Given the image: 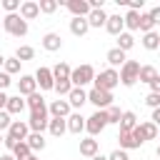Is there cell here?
I'll return each instance as SVG.
<instances>
[{
  "instance_id": "cell-8",
  "label": "cell",
  "mask_w": 160,
  "mask_h": 160,
  "mask_svg": "<svg viewBox=\"0 0 160 160\" xmlns=\"http://www.w3.org/2000/svg\"><path fill=\"white\" fill-rule=\"evenodd\" d=\"M132 135H135V140L142 145V142H148V140H155V138H158V125H152V122H140V125L132 130Z\"/></svg>"
},
{
  "instance_id": "cell-16",
  "label": "cell",
  "mask_w": 160,
  "mask_h": 160,
  "mask_svg": "<svg viewBox=\"0 0 160 160\" xmlns=\"http://www.w3.org/2000/svg\"><path fill=\"white\" fill-rule=\"evenodd\" d=\"M118 125H120V132H132V130L138 128V118H135V112H132V110H125Z\"/></svg>"
},
{
  "instance_id": "cell-31",
  "label": "cell",
  "mask_w": 160,
  "mask_h": 160,
  "mask_svg": "<svg viewBox=\"0 0 160 160\" xmlns=\"http://www.w3.org/2000/svg\"><path fill=\"white\" fill-rule=\"evenodd\" d=\"M25 105H28L30 110H45V98H42L40 92H32V95H28Z\"/></svg>"
},
{
  "instance_id": "cell-14",
  "label": "cell",
  "mask_w": 160,
  "mask_h": 160,
  "mask_svg": "<svg viewBox=\"0 0 160 160\" xmlns=\"http://www.w3.org/2000/svg\"><path fill=\"white\" fill-rule=\"evenodd\" d=\"M65 122H68V132H72V135H80L85 130V118L80 112H70L65 118Z\"/></svg>"
},
{
  "instance_id": "cell-1",
  "label": "cell",
  "mask_w": 160,
  "mask_h": 160,
  "mask_svg": "<svg viewBox=\"0 0 160 160\" xmlns=\"http://www.w3.org/2000/svg\"><path fill=\"white\" fill-rule=\"evenodd\" d=\"M95 90H105V92H112V88L120 82V75H118V70H112V68H108V70H100L98 75H95Z\"/></svg>"
},
{
  "instance_id": "cell-17",
  "label": "cell",
  "mask_w": 160,
  "mask_h": 160,
  "mask_svg": "<svg viewBox=\"0 0 160 160\" xmlns=\"http://www.w3.org/2000/svg\"><path fill=\"white\" fill-rule=\"evenodd\" d=\"M40 15V8H38V2H32V0H25L22 5H20V18L28 22V20H32V18H38Z\"/></svg>"
},
{
  "instance_id": "cell-42",
  "label": "cell",
  "mask_w": 160,
  "mask_h": 160,
  "mask_svg": "<svg viewBox=\"0 0 160 160\" xmlns=\"http://www.w3.org/2000/svg\"><path fill=\"white\" fill-rule=\"evenodd\" d=\"M145 105H150L152 110H155V108H160V95H155V92H148V98H145Z\"/></svg>"
},
{
  "instance_id": "cell-12",
  "label": "cell",
  "mask_w": 160,
  "mask_h": 160,
  "mask_svg": "<svg viewBox=\"0 0 160 160\" xmlns=\"http://www.w3.org/2000/svg\"><path fill=\"white\" fill-rule=\"evenodd\" d=\"M32 92H38L35 75H20V80H18V95H32Z\"/></svg>"
},
{
  "instance_id": "cell-58",
  "label": "cell",
  "mask_w": 160,
  "mask_h": 160,
  "mask_svg": "<svg viewBox=\"0 0 160 160\" xmlns=\"http://www.w3.org/2000/svg\"><path fill=\"white\" fill-rule=\"evenodd\" d=\"M158 138H160V130H158Z\"/></svg>"
},
{
  "instance_id": "cell-2",
  "label": "cell",
  "mask_w": 160,
  "mask_h": 160,
  "mask_svg": "<svg viewBox=\"0 0 160 160\" xmlns=\"http://www.w3.org/2000/svg\"><path fill=\"white\" fill-rule=\"evenodd\" d=\"M2 28H5V32H8V35H12V38H22V35H28V22H25L18 12L5 15Z\"/></svg>"
},
{
  "instance_id": "cell-30",
  "label": "cell",
  "mask_w": 160,
  "mask_h": 160,
  "mask_svg": "<svg viewBox=\"0 0 160 160\" xmlns=\"http://www.w3.org/2000/svg\"><path fill=\"white\" fill-rule=\"evenodd\" d=\"M25 142H28L30 150H42V148H45V138H42V132H30V135L25 138Z\"/></svg>"
},
{
  "instance_id": "cell-15",
  "label": "cell",
  "mask_w": 160,
  "mask_h": 160,
  "mask_svg": "<svg viewBox=\"0 0 160 160\" xmlns=\"http://www.w3.org/2000/svg\"><path fill=\"white\" fill-rule=\"evenodd\" d=\"M42 48H45L48 52H55V50L62 48V38H60L58 32H45V35H42Z\"/></svg>"
},
{
  "instance_id": "cell-34",
  "label": "cell",
  "mask_w": 160,
  "mask_h": 160,
  "mask_svg": "<svg viewBox=\"0 0 160 160\" xmlns=\"http://www.w3.org/2000/svg\"><path fill=\"white\" fill-rule=\"evenodd\" d=\"M30 155H32V150L28 148V142H25V140H22V142H18V145H15V150H12V158H15V160H25V158H30Z\"/></svg>"
},
{
  "instance_id": "cell-10",
  "label": "cell",
  "mask_w": 160,
  "mask_h": 160,
  "mask_svg": "<svg viewBox=\"0 0 160 160\" xmlns=\"http://www.w3.org/2000/svg\"><path fill=\"white\" fill-rule=\"evenodd\" d=\"M28 135H30V128H28V122H22V120H12V122H10V128H8V138H12V140L22 142Z\"/></svg>"
},
{
  "instance_id": "cell-11",
  "label": "cell",
  "mask_w": 160,
  "mask_h": 160,
  "mask_svg": "<svg viewBox=\"0 0 160 160\" xmlns=\"http://www.w3.org/2000/svg\"><path fill=\"white\" fill-rule=\"evenodd\" d=\"M35 82L40 85V90H52V88H55L52 70H50V68H38V72H35Z\"/></svg>"
},
{
  "instance_id": "cell-26",
  "label": "cell",
  "mask_w": 160,
  "mask_h": 160,
  "mask_svg": "<svg viewBox=\"0 0 160 160\" xmlns=\"http://www.w3.org/2000/svg\"><path fill=\"white\" fill-rule=\"evenodd\" d=\"M142 48L145 50H158L160 48V32H155V30L152 32H145L142 35Z\"/></svg>"
},
{
  "instance_id": "cell-49",
  "label": "cell",
  "mask_w": 160,
  "mask_h": 160,
  "mask_svg": "<svg viewBox=\"0 0 160 160\" xmlns=\"http://www.w3.org/2000/svg\"><path fill=\"white\" fill-rule=\"evenodd\" d=\"M150 92H155V95H160V75L150 82Z\"/></svg>"
},
{
  "instance_id": "cell-59",
  "label": "cell",
  "mask_w": 160,
  "mask_h": 160,
  "mask_svg": "<svg viewBox=\"0 0 160 160\" xmlns=\"http://www.w3.org/2000/svg\"><path fill=\"white\" fill-rule=\"evenodd\" d=\"M158 50H160V48H158Z\"/></svg>"
},
{
  "instance_id": "cell-20",
  "label": "cell",
  "mask_w": 160,
  "mask_h": 160,
  "mask_svg": "<svg viewBox=\"0 0 160 160\" xmlns=\"http://www.w3.org/2000/svg\"><path fill=\"white\" fill-rule=\"evenodd\" d=\"M48 130H50V135H55V138H62V135L68 132V122H65V118H50V122H48Z\"/></svg>"
},
{
  "instance_id": "cell-37",
  "label": "cell",
  "mask_w": 160,
  "mask_h": 160,
  "mask_svg": "<svg viewBox=\"0 0 160 160\" xmlns=\"http://www.w3.org/2000/svg\"><path fill=\"white\" fill-rule=\"evenodd\" d=\"M58 95H62V98H68L70 95V90H72V82L70 80H55V88H52Z\"/></svg>"
},
{
  "instance_id": "cell-51",
  "label": "cell",
  "mask_w": 160,
  "mask_h": 160,
  "mask_svg": "<svg viewBox=\"0 0 160 160\" xmlns=\"http://www.w3.org/2000/svg\"><path fill=\"white\" fill-rule=\"evenodd\" d=\"M5 105H8V95L0 90V110H5Z\"/></svg>"
},
{
  "instance_id": "cell-25",
  "label": "cell",
  "mask_w": 160,
  "mask_h": 160,
  "mask_svg": "<svg viewBox=\"0 0 160 160\" xmlns=\"http://www.w3.org/2000/svg\"><path fill=\"white\" fill-rule=\"evenodd\" d=\"M118 140H120V150H135V148H140V142L135 140L132 132H120Z\"/></svg>"
},
{
  "instance_id": "cell-39",
  "label": "cell",
  "mask_w": 160,
  "mask_h": 160,
  "mask_svg": "<svg viewBox=\"0 0 160 160\" xmlns=\"http://www.w3.org/2000/svg\"><path fill=\"white\" fill-rule=\"evenodd\" d=\"M5 72L8 75H15V72H20V60L18 58H5Z\"/></svg>"
},
{
  "instance_id": "cell-19",
  "label": "cell",
  "mask_w": 160,
  "mask_h": 160,
  "mask_svg": "<svg viewBox=\"0 0 160 160\" xmlns=\"http://www.w3.org/2000/svg\"><path fill=\"white\" fill-rule=\"evenodd\" d=\"M68 102H70V108H82L88 102V92L82 88H72L70 95H68Z\"/></svg>"
},
{
  "instance_id": "cell-24",
  "label": "cell",
  "mask_w": 160,
  "mask_h": 160,
  "mask_svg": "<svg viewBox=\"0 0 160 160\" xmlns=\"http://www.w3.org/2000/svg\"><path fill=\"white\" fill-rule=\"evenodd\" d=\"M22 110H25V100H22L20 95L8 98V105H5V112H8V115H18V112H22Z\"/></svg>"
},
{
  "instance_id": "cell-6",
  "label": "cell",
  "mask_w": 160,
  "mask_h": 160,
  "mask_svg": "<svg viewBox=\"0 0 160 160\" xmlns=\"http://www.w3.org/2000/svg\"><path fill=\"white\" fill-rule=\"evenodd\" d=\"M112 100H115L112 92H105V90H95V88H92V90L88 92V102H92L98 110H108V108L112 105Z\"/></svg>"
},
{
  "instance_id": "cell-36",
  "label": "cell",
  "mask_w": 160,
  "mask_h": 160,
  "mask_svg": "<svg viewBox=\"0 0 160 160\" xmlns=\"http://www.w3.org/2000/svg\"><path fill=\"white\" fill-rule=\"evenodd\" d=\"M152 28H155V22H152V18L148 15V12H140V32L145 35V32H152Z\"/></svg>"
},
{
  "instance_id": "cell-22",
  "label": "cell",
  "mask_w": 160,
  "mask_h": 160,
  "mask_svg": "<svg viewBox=\"0 0 160 160\" xmlns=\"http://www.w3.org/2000/svg\"><path fill=\"white\" fill-rule=\"evenodd\" d=\"M80 155H85V158H95V155H98V140H95V138H85V140H80Z\"/></svg>"
},
{
  "instance_id": "cell-43",
  "label": "cell",
  "mask_w": 160,
  "mask_h": 160,
  "mask_svg": "<svg viewBox=\"0 0 160 160\" xmlns=\"http://www.w3.org/2000/svg\"><path fill=\"white\" fill-rule=\"evenodd\" d=\"M10 122H12V120H10V115H8L5 110H0V132H2V130H8V128H10Z\"/></svg>"
},
{
  "instance_id": "cell-45",
  "label": "cell",
  "mask_w": 160,
  "mask_h": 160,
  "mask_svg": "<svg viewBox=\"0 0 160 160\" xmlns=\"http://www.w3.org/2000/svg\"><path fill=\"white\" fill-rule=\"evenodd\" d=\"M125 5H128L130 10H135V12H140V10H142V5H145V0H128Z\"/></svg>"
},
{
  "instance_id": "cell-4",
  "label": "cell",
  "mask_w": 160,
  "mask_h": 160,
  "mask_svg": "<svg viewBox=\"0 0 160 160\" xmlns=\"http://www.w3.org/2000/svg\"><path fill=\"white\" fill-rule=\"evenodd\" d=\"M120 82L125 85V88H132L135 82H138V75H140V62L138 60H125V65L120 68Z\"/></svg>"
},
{
  "instance_id": "cell-56",
  "label": "cell",
  "mask_w": 160,
  "mask_h": 160,
  "mask_svg": "<svg viewBox=\"0 0 160 160\" xmlns=\"http://www.w3.org/2000/svg\"><path fill=\"white\" fill-rule=\"evenodd\" d=\"M158 158H160V145H158Z\"/></svg>"
},
{
  "instance_id": "cell-54",
  "label": "cell",
  "mask_w": 160,
  "mask_h": 160,
  "mask_svg": "<svg viewBox=\"0 0 160 160\" xmlns=\"http://www.w3.org/2000/svg\"><path fill=\"white\" fill-rule=\"evenodd\" d=\"M2 65H5V58H2V55H0V68H2Z\"/></svg>"
},
{
  "instance_id": "cell-33",
  "label": "cell",
  "mask_w": 160,
  "mask_h": 160,
  "mask_svg": "<svg viewBox=\"0 0 160 160\" xmlns=\"http://www.w3.org/2000/svg\"><path fill=\"white\" fill-rule=\"evenodd\" d=\"M122 20H125V28L128 30H138L140 28V12H135V10H128V15Z\"/></svg>"
},
{
  "instance_id": "cell-3",
  "label": "cell",
  "mask_w": 160,
  "mask_h": 160,
  "mask_svg": "<svg viewBox=\"0 0 160 160\" xmlns=\"http://www.w3.org/2000/svg\"><path fill=\"white\" fill-rule=\"evenodd\" d=\"M95 80V68L92 65H78L72 72H70V82H72V88H85L88 82H92Z\"/></svg>"
},
{
  "instance_id": "cell-40",
  "label": "cell",
  "mask_w": 160,
  "mask_h": 160,
  "mask_svg": "<svg viewBox=\"0 0 160 160\" xmlns=\"http://www.w3.org/2000/svg\"><path fill=\"white\" fill-rule=\"evenodd\" d=\"M108 122H120V118H122V112H120V108H115V105H110L108 110Z\"/></svg>"
},
{
  "instance_id": "cell-32",
  "label": "cell",
  "mask_w": 160,
  "mask_h": 160,
  "mask_svg": "<svg viewBox=\"0 0 160 160\" xmlns=\"http://www.w3.org/2000/svg\"><path fill=\"white\" fill-rule=\"evenodd\" d=\"M132 45H135V38H132L130 32H125V30H122V32L118 35V48H120L122 52H128V50H130Z\"/></svg>"
},
{
  "instance_id": "cell-53",
  "label": "cell",
  "mask_w": 160,
  "mask_h": 160,
  "mask_svg": "<svg viewBox=\"0 0 160 160\" xmlns=\"http://www.w3.org/2000/svg\"><path fill=\"white\" fill-rule=\"evenodd\" d=\"M92 160H108V155H100V152H98V155H95Z\"/></svg>"
},
{
  "instance_id": "cell-27",
  "label": "cell",
  "mask_w": 160,
  "mask_h": 160,
  "mask_svg": "<svg viewBox=\"0 0 160 160\" xmlns=\"http://www.w3.org/2000/svg\"><path fill=\"white\" fill-rule=\"evenodd\" d=\"M105 58H108V62H110L112 68H115V65H120V68H122V65H125V60H128V58H125V52H122L120 48L108 50V55H105Z\"/></svg>"
},
{
  "instance_id": "cell-13",
  "label": "cell",
  "mask_w": 160,
  "mask_h": 160,
  "mask_svg": "<svg viewBox=\"0 0 160 160\" xmlns=\"http://www.w3.org/2000/svg\"><path fill=\"white\" fill-rule=\"evenodd\" d=\"M48 115H52V118H68L70 115V102L68 100H52L48 105Z\"/></svg>"
},
{
  "instance_id": "cell-28",
  "label": "cell",
  "mask_w": 160,
  "mask_h": 160,
  "mask_svg": "<svg viewBox=\"0 0 160 160\" xmlns=\"http://www.w3.org/2000/svg\"><path fill=\"white\" fill-rule=\"evenodd\" d=\"M70 72H72V68H70L68 62H58V65L52 68V78H55V80H70Z\"/></svg>"
},
{
  "instance_id": "cell-46",
  "label": "cell",
  "mask_w": 160,
  "mask_h": 160,
  "mask_svg": "<svg viewBox=\"0 0 160 160\" xmlns=\"http://www.w3.org/2000/svg\"><path fill=\"white\" fill-rule=\"evenodd\" d=\"M8 85H10V75L2 70V72H0V90L5 92V88H8Z\"/></svg>"
},
{
  "instance_id": "cell-35",
  "label": "cell",
  "mask_w": 160,
  "mask_h": 160,
  "mask_svg": "<svg viewBox=\"0 0 160 160\" xmlns=\"http://www.w3.org/2000/svg\"><path fill=\"white\" fill-rule=\"evenodd\" d=\"M15 58H18L20 62H25V60H32V58H35V50H32L30 45H20V48L15 50Z\"/></svg>"
},
{
  "instance_id": "cell-5",
  "label": "cell",
  "mask_w": 160,
  "mask_h": 160,
  "mask_svg": "<svg viewBox=\"0 0 160 160\" xmlns=\"http://www.w3.org/2000/svg\"><path fill=\"white\" fill-rule=\"evenodd\" d=\"M105 125H108V112L105 110H95L90 118H85V130L90 132V138L100 135L105 130Z\"/></svg>"
},
{
  "instance_id": "cell-7",
  "label": "cell",
  "mask_w": 160,
  "mask_h": 160,
  "mask_svg": "<svg viewBox=\"0 0 160 160\" xmlns=\"http://www.w3.org/2000/svg\"><path fill=\"white\" fill-rule=\"evenodd\" d=\"M50 122V115H48V108L45 110H32L30 112V120H28V128L30 132H42Z\"/></svg>"
},
{
  "instance_id": "cell-50",
  "label": "cell",
  "mask_w": 160,
  "mask_h": 160,
  "mask_svg": "<svg viewBox=\"0 0 160 160\" xmlns=\"http://www.w3.org/2000/svg\"><path fill=\"white\" fill-rule=\"evenodd\" d=\"M150 122H152V125H160V108H155V110H152V118H150Z\"/></svg>"
},
{
  "instance_id": "cell-41",
  "label": "cell",
  "mask_w": 160,
  "mask_h": 160,
  "mask_svg": "<svg viewBox=\"0 0 160 160\" xmlns=\"http://www.w3.org/2000/svg\"><path fill=\"white\" fill-rule=\"evenodd\" d=\"M2 10H8V15H12L15 10H20V0H2Z\"/></svg>"
},
{
  "instance_id": "cell-55",
  "label": "cell",
  "mask_w": 160,
  "mask_h": 160,
  "mask_svg": "<svg viewBox=\"0 0 160 160\" xmlns=\"http://www.w3.org/2000/svg\"><path fill=\"white\" fill-rule=\"evenodd\" d=\"M25 160H38V158H35V155H30V158H25Z\"/></svg>"
},
{
  "instance_id": "cell-23",
  "label": "cell",
  "mask_w": 160,
  "mask_h": 160,
  "mask_svg": "<svg viewBox=\"0 0 160 160\" xmlns=\"http://www.w3.org/2000/svg\"><path fill=\"white\" fill-rule=\"evenodd\" d=\"M108 22V12L105 10H90V15H88V25L90 28H102Z\"/></svg>"
},
{
  "instance_id": "cell-38",
  "label": "cell",
  "mask_w": 160,
  "mask_h": 160,
  "mask_svg": "<svg viewBox=\"0 0 160 160\" xmlns=\"http://www.w3.org/2000/svg\"><path fill=\"white\" fill-rule=\"evenodd\" d=\"M58 0H40L38 2V8H40V12H45V15H50V12H55L58 10Z\"/></svg>"
},
{
  "instance_id": "cell-57",
  "label": "cell",
  "mask_w": 160,
  "mask_h": 160,
  "mask_svg": "<svg viewBox=\"0 0 160 160\" xmlns=\"http://www.w3.org/2000/svg\"><path fill=\"white\" fill-rule=\"evenodd\" d=\"M0 142H2V132H0Z\"/></svg>"
},
{
  "instance_id": "cell-9",
  "label": "cell",
  "mask_w": 160,
  "mask_h": 160,
  "mask_svg": "<svg viewBox=\"0 0 160 160\" xmlns=\"http://www.w3.org/2000/svg\"><path fill=\"white\" fill-rule=\"evenodd\" d=\"M62 5L72 12V18H88L90 15V2L88 0H62Z\"/></svg>"
},
{
  "instance_id": "cell-18",
  "label": "cell",
  "mask_w": 160,
  "mask_h": 160,
  "mask_svg": "<svg viewBox=\"0 0 160 160\" xmlns=\"http://www.w3.org/2000/svg\"><path fill=\"white\" fill-rule=\"evenodd\" d=\"M122 28H125V20H122V15H108L105 30H108L110 35H120V32H122Z\"/></svg>"
},
{
  "instance_id": "cell-21",
  "label": "cell",
  "mask_w": 160,
  "mask_h": 160,
  "mask_svg": "<svg viewBox=\"0 0 160 160\" xmlns=\"http://www.w3.org/2000/svg\"><path fill=\"white\" fill-rule=\"evenodd\" d=\"M88 30H90L88 18H72V20H70V32H72L75 38H82Z\"/></svg>"
},
{
  "instance_id": "cell-29",
  "label": "cell",
  "mask_w": 160,
  "mask_h": 160,
  "mask_svg": "<svg viewBox=\"0 0 160 160\" xmlns=\"http://www.w3.org/2000/svg\"><path fill=\"white\" fill-rule=\"evenodd\" d=\"M155 78H158V70H155L152 65H140V75H138L140 82H148V85H150Z\"/></svg>"
},
{
  "instance_id": "cell-44",
  "label": "cell",
  "mask_w": 160,
  "mask_h": 160,
  "mask_svg": "<svg viewBox=\"0 0 160 160\" xmlns=\"http://www.w3.org/2000/svg\"><path fill=\"white\" fill-rule=\"evenodd\" d=\"M108 160H130V158H128V150H112Z\"/></svg>"
},
{
  "instance_id": "cell-47",
  "label": "cell",
  "mask_w": 160,
  "mask_h": 160,
  "mask_svg": "<svg viewBox=\"0 0 160 160\" xmlns=\"http://www.w3.org/2000/svg\"><path fill=\"white\" fill-rule=\"evenodd\" d=\"M2 145L12 152V150H15V145H18V140H12V138H8V135H5V138H2Z\"/></svg>"
},
{
  "instance_id": "cell-48",
  "label": "cell",
  "mask_w": 160,
  "mask_h": 160,
  "mask_svg": "<svg viewBox=\"0 0 160 160\" xmlns=\"http://www.w3.org/2000/svg\"><path fill=\"white\" fill-rule=\"evenodd\" d=\"M148 15L152 18V22H155V25H160V5H158V8H152V10L148 12Z\"/></svg>"
},
{
  "instance_id": "cell-52",
  "label": "cell",
  "mask_w": 160,
  "mask_h": 160,
  "mask_svg": "<svg viewBox=\"0 0 160 160\" xmlns=\"http://www.w3.org/2000/svg\"><path fill=\"white\" fill-rule=\"evenodd\" d=\"M0 160H15V158H12V152H5V155H0Z\"/></svg>"
}]
</instances>
